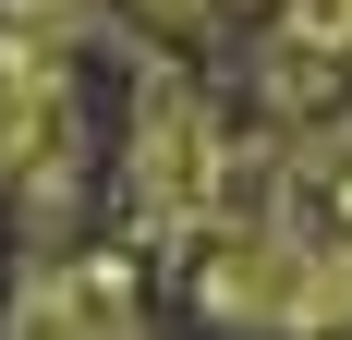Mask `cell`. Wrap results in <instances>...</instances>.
<instances>
[{"mask_svg":"<svg viewBox=\"0 0 352 340\" xmlns=\"http://www.w3.org/2000/svg\"><path fill=\"white\" fill-rule=\"evenodd\" d=\"M328 61H352V0H292L267 36V85L304 98V85H328Z\"/></svg>","mask_w":352,"mask_h":340,"instance_id":"cell-4","label":"cell"},{"mask_svg":"<svg viewBox=\"0 0 352 340\" xmlns=\"http://www.w3.org/2000/svg\"><path fill=\"white\" fill-rule=\"evenodd\" d=\"M195 304L243 340H340L352 328V231H328L304 206L231 219L195 255Z\"/></svg>","mask_w":352,"mask_h":340,"instance_id":"cell-2","label":"cell"},{"mask_svg":"<svg viewBox=\"0 0 352 340\" xmlns=\"http://www.w3.org/2000/svg\"><path fill=\"white\" fill-rule=\"evenodd\" d=\"M292 195L304 206H352V109H328V122L292 134Z\"/></svg>","mask_w":352,"mask_h":340,"instance_id":"cell-5","label":"cell"},{"mask_svg":"<svg viewBox=\"0 0 352 340\" xmlns=\"http://www.w3.org/2000/svg\"><path fill=\"white\" fill-rule=\"evenodd\" d=\"M0 340H158L134 316V292L98 268H36L25 292H12V316H0Z\"/></svg>","mask_w":352,"mask_h":340,"instance_id":"cell-3","label":"cell"},{"mask_svg":"<svg viewBox=\"0 0 352 340\" xmlns=\"http://www.w3.org/2000/svg\"><path fill=\"white\" fill-rule=\"evenodd\" d=\"M146 12H170V25H207V12H243V0H146Z\"/></svg>","mask_w":352,"mask_h":340,"instance_id":"cell-6","label":"cell"},{"mask_svg":"<svg viewBox=\"0 0 352 340\" xmlns=\"http://www.w3.org/2000/svg\"><path fill=\"white\" fill-rule=\"evenodd\" d=\"M122 206H134L158 243L207 255L231 219H243V146L219 122V98L195 73H134V109H122Z\"/></svg>","mask_w":352,"mask_h":340,"instance_id":"cell-1","label":"cell"}]
</instances>
